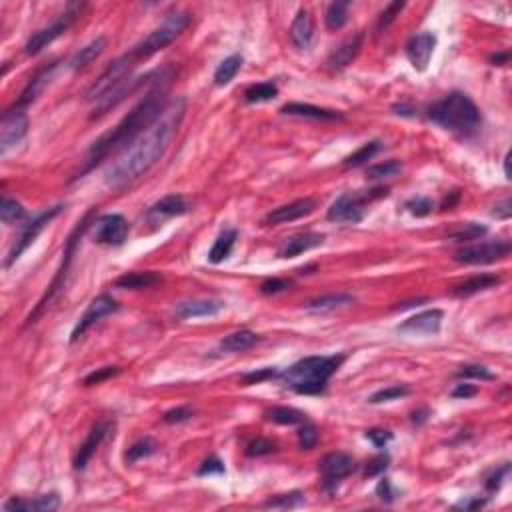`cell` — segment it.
Segmentation results:
<instances>
[{"mask_svg": "<svg viewBox=\"0 0 512 512\" xmlns=\"http://www.w3.org/2000/svg\"><path fill=\"white\" fill-rule=\"evenodd\" d=\"M187 113V100L173 99L166 102L158 118L126 146L118 158L104 173V185L108 188H125L149 173L168 150L178 126Z\"/></svg>", "mask_w": 512, "mask_h": 512, "instance_id": "cell-1", "label": "cell"}, {"mask_svg": "<svg viewBox=\"0 0 512 512\" xmlns=\"http://www.w3.org/2000/svg\"><path fill=\"white\" fill-rule=\"evenodd\" d=\"M173 75H175V66H166L154 90H150L149 94L140 100L137 106L114 126L113 130H108L99 140H94V144L88 150L85 168L76 175V178L90 173L96 164L102 163L114 150L126 149L135 138L140 137L158 118V114L163 113V108L166 106L164 104V92H166V82L173 78Z\"/></svg>", "mask_w": 512, "mask_h": 512, "instance_id": "cell-2", "label": "cell"}, {"mask_svg": "<svg viewBox=\"0 0 512 512\" xmlns=\"http://www.w3.org/2000/svg\"><path fill=\"white\" fill-rule=\"evenodd\" d=\"M344 361H346L344 354L306 356L292 364L285 373H280L278 380L299 394H320V392H325L326 382L330 380V376L337 373Z\"/></svg>", "mask_w": 512, "mask_h": 512, "instance_id": "cell-3", "label": "cell"}, {"mask_svg": "<svg viewBox=\"0 0 512 512\" xmlns=\"http://www.w3.org/2000/svg\"><path fill=\"white\" fill-rule=\"evenodd\" d=\"M428 118L438 126L470 135L480 126V111L473 99L464 92H450L428 108Z\"/></svg>", "mask_w": 512, "mask_h": 512, "instance_id": "cell-4", "label": "cell"}, {"mask_svg": "<svg viewBox=\"0 0 512 512\" xmlns=\"http://www.w3.org/2000/svg\"><path fill=\"white\" fill-rule=\"evenodd\" d=\"M137 54L135 50L126 52L123 56H118L116 61L108 64L102 75L90 85V88L87 90V100L88 102H100L102 99H106L108 94H113L116 88H120L125 85L126 80L130 78V73L132 68L137 66Z\"/></svg>", "mask_w": 512, "mask_h": 512, "instance_id": "cell-5", "label": "cell"}, {"mask_svg": "<svg viewBox=\"0 0 512 512\" xmlns=\"http://www.w3.org/2000/svg\"><path fill=\"white\" fill-rule=\"evenodd\" d=\"M94 214H96V208H90L87 214H85V218L78 223V226L75 228V232L68 237L66 240V246H64V261H63V266H61V270H58V275L54 276V280H52V285L50 288L46 290V294L42 296V300L38 302L37 311L30 314L28 318H26V325H30V323H35L38 318V314L42 313L44 308H46V304H49L50 300L56 296V292L58 290H63L64 288V278L68 275V268H70V263H73V258H75V252H76V246H78V242H80V238L85 237V232H87L90 225L94 223Z\"/></svg>", "mask_w": 512, "mask_h": 512, "instance_id": "cell-6", "label": "cell"}, {"mask_svg": "<svg viewBox=\"0 0 512 512\" xmlns=\"http://www.w3.org/2000/svg\"><path fill=\"white\" fill-rule=\"evenodd\" d=\"M188 25H190V14L188 13L168 14L164 18L163 25L156 26L149 37L132 49L135 54H137V58H149L152 54H156L158 50L166 49L168 44H173L176 38L187 30Z\"/></svg>", "mask_w": 512, "mask_h": 512, "instance_id": "cell-7", "label": "cell"}, {"mask_svg": "<svg viewBox=\"0 0 512 512\" xmlns=\"http://www.w3.org/2000/svg\"><path fill=\"white\" fill-rule=\"evenodd\" d=\"M388 188H375V190H358V192H346L338 196L332 206L328 208V220L332 223H342V225H356L361 223L366 214V202L387 196Z\"/></svg>", "mask_w": 512, "mask_h": 512, "instance_id": "cell-8", "label": "cell"}, {"mask_svg": "<svg viewBox=\"0 0 512 512\" xmlns=\"http://www.w3.org/2000/svg\"><path fill=\"white\" fill-rule=\"evenodd\" d=\"M82 8H85V2H70V4H66V8L61 14V18H56L52 25L44 26L42 30H38V32H35L32 37L28 38V42H26L25 46L26 54L28 56H35V54L46 49L49 44H52L56 38L63 37L64 32L70 28V25L80 16Z\"/></svg>", "mask_w": 512, "mask_h": 512, "instance_id": "cell-9", "label": "cell"}, {"mask_svg": "<svg viewBox=\"0 0 512 512\" xmlns=\"http://www.w3.org/2000/svg\"><path fill=\"white\" fill-rule=\"evenodd\" d=\"M511 254L508 240H485L463 246L454 254V261L461 264H490L502 261Z\"/></svg>", "mask_w": 512, "mask_h": 512, "instance_id": "cell-10", "label": "cell"}, {"mask_svg": "<svg viewBox=\"0 0 512 512\" xmlns=\"http://www.w3.org/2000/svg\"><path fill=\"white\" fill-rule=\"evenodd\" d=\"M63 204H56V206H52V208H49V211H44V213H40L37 216V218H32L30 223H26L25 226H23V230H20V235L16 237V240H14V244H13V249H11V252H8V258H6V263H4V266H11V264L14 263V261H18L20 258V254L25 252L35 240H37V237L44 230V226L49 225L50 220L52 218H56L58 214L63 213Z\"/></svg>", "mask_w": 512, "mask_h": 512, "instance_id": "cell-11", "label": "cell"}, {"mask_svg": "<svg viewBox=\"0 0 512 512\" xmlns=\"http://www.w3.org/2000/svg\"><path fill=\"white\" fill-rule=\"evenodd\" d=\"M354 466H356L354 458L350 454H344V452H330V454L323 456V461L318 463V470L323 475V488L326 492H335L338 482L352 475Z\"/></svg>", "mask_w": 512, "mask_h": 512, "instance_id": "cell-12", "label": "cell"}, {"mask_svg": "<svg viewBox=\"0 0 512 512\" xmlns=\"http://www.w3.org/2000/svg\"><path fill=\"white\" fill-rule=\"evenodd\" d=\"M26 130H28V118H26L23 108L6 111L2 114V123H0V152L6 154L13 146H16L26 137Z\"/></svg>", "mask_w": 512, "mask_h": 512, "instance_id": "cell-13", "label": "cell"}, {"mask_svg": "<svg viewBox=\"0 0 512 512\" xmlns=\"http://www.w3.org/2000/svg\"><path fill=\"white\" fill-rule=\"evenodd\" d=\"M116 311H118V304H116V300H114L113 296H108V294H100V296H96V299L88 304V308L85 311V314L78 318V323H76L75 328H73L70 342L75 344L76 340L82 337L90 326H94L100 318H104V316H108V314L116 313Z\"/></svg>", "mask_w": 512, "mask_h": 512, "instance_id": "cell-14", "label": "cell"}, {"mask_svg": "<svg viewBox=\"0 0 512 512\" xmlns=\"http://www.w3.org/2000/svg\"><path fill=\"white\" fill-rule=\"evenodd\" d=\"M94 240L99 244H108V246H120L128 237V223L123 214H104L94 223Z\"/></svg>", "mask_w": 512, "mask_h": 512, "instance_id": "cell-15", "label": "cell"}, {"mask_svg": "<svg viewBox=\"0 0 512 512\" xmlns=\"http://www.w3.org/2000/svg\"><path fill=\"white\" fill-rule=\"evenodd\" d=\"M440 325H442V311L432 308V311H425V313L406 318L402 325L397 326V332L408 335V337H430L440 330Z\"/></svg>", "mask_w": 512, "mask_h": 512, "instance_id": "cell-16", "label": "cell"}, {"mask_svg": "<svg viewBox=\"0 0 512 512\" xmlns=\"http://www.w3.org/2000/svg\"><path fill=\"white\" fill-rule=\"evenodd\" d=\"M435 49H437V35H432V32H420V35H416L408 40L406 58L411 61L414 70L425 73L428 64H430Z\"/></svg>", "mask_w": 512, "mask_h": 512, "instance_id": "cell-17", "label": "cell"}, {"mask_svg": "<svg viewBox=\"0 0 512 512\" xmlns=\"http://www.w3.org/2000/svg\"><path fill=\"white\" fill-rule=\"evenodd\" d=\"M363 42H364V32H356V35H352V37L346 38L344 42H340L337 49L330 52V56H328V61H326L328 70L338 73V70H342V68H346L349 64H352V61L358 56V52L363 49Z\"/></svg>", "mask_w": 512, "mask_h": 512, "instance_id": "cell-18", "label": "cell"}, {"mask_svg": "<svg viewBox=\"0 0 512 512\" xmlns=\"http://www.w3.org/2000/svg\"><path fill=\"white\" fill-rule=\"evenodd\" d=\"M316 208V200L314 199H299L290 204H285V206H278L275 208L273 213L266 214L264 223L266 225H287V223H292V220H299L302 216H308Z\"/></svg>", "mask_w": 512, "mask_h": 512, "instance_id": "cell-19", "label": "cell"}, {"mask_svg": "<svg viewBox=\"0 0 512 512\" xmlns=\"http://www.w3.org/2000/svg\"><path fill=\"white\" fill-rule=\"evenodd\" d=\"M111 430H113V425H111V423H99V425L94 426V428L88 432L87 440L80 444L78 454H76V458H75L76 470L87 468V464L90 463V458L94 456V452L99 450V447L102 444V440L108 437V432H111Z\"/></svg>", "mask_w": 512, "mask_h": 512, "instance_id": "cell-20", "label": "cell"}, {"mask_svg": "<svg viewBox=\"0 0 512 512\" xmlns=\"http://www.w3.org/2000/svg\"><path fill=\"white\" fill-rule=\"evenodd\" d=\"M56 66H58L56 63L46 64V66H42L37 75L28 80V85H26L25 90H23V94H20L18 102H16V108H25V106H28V104H32V102H35V100H37L38 96L44 92V88L49 87L50 78H52V75H54Z\"/></svg>", "mask_w": 512, "mask_h": 512, "instance_id": "cell-21", "label": "cell"}, {"mask_svg": "<svg viewBox=\"0 0 512 512\" xmlns=\"http://www.w3.org/2000/svg\"><path fill=\"white\" fill-rule=\"evenodd\" d=\"M188 211V204L187 200L182 199L180 194H168V196H164L156 204H152L149 208V220L152 223H163L166 218H173V216H180V214H185Z\"/></svg>", "mask_w": 512, "mask_h": 512, "instance_id": "cell-22", "label": "cell"}, {"mask_svg": "<svg viewBox=\"0 0 512 512\" xmlns=\"http://www.w3.org/2000/svg\"><path fill=\"white\" fill-rule=\"evenodd\" d=\"M225 308V302L220 300H187L176 306V318L188 320V318H200V316H214Z\"/></svg>", "mask_w": 512, "mask_h": 512, "instance_id": "cell-23", "label": "cell"}, {"mask_svg": "<svg viewBox=\"0 0 512 512\" xmlns=\"http://www.w3.org/2000/svg\"><path fill=\"white\" fill-rule=\"evenodd\" d=\"M323 242H325V237L323 235H313V232L290 237L280 244L278 258H294V256H299V254L306 252V250H313L316 246H320Z\"/></svg>", "mask_w": 512, "mask_h": 512, "instance_id": "cell-24", "label": "cell"}, {"mask_svg": "<svg viewBox=\"0 0 512 512\" xmlns=\"http://www.w3.org/2000/svg\"><path fill=\"white\" fill-rule=\"evenodd\" d=\"M280 113L287 116H299V118H311V120H342V114L337 111L320 108L314 104H302V102H288L280 108Z\"/></svg>", "mask_w": 512, "mask_h": 512, "instance_id": "cell-25", "label": "cell"}, {"mask_svg": "<svg viewBox=\"0 0 512 512\" xmlns=\"http://www.w3.org/2000/svg\"><path fill=\"white\" fill-rule=\"evenodd\" d=\"M314 38V20L308 11H300L296 18L290 26V40L292 44L300 50H306L311 46Z\"/></svg>", "mask_w": 512, "mask_h": 512, "instance_id": "cell-26", "label": "cell"}, {"mask_svg": "<svg viewBox=\"0 0 512 512\" xmlns=\"http://www.w3.org/2000/svg\"><path fill=\"white\" fill-rule=\"evenodd\" d=\"M163 280V276L152 270H144V273H126V275L118 276L114 280V287L125 288V290H142V288H150L158 285Z\"/></svg>", "mask_w": 512, "mask_h": 512, "instance_id": "cell-27", "label": "cell"}, {"mask_svg": "<svg viewBox=\"0 0 512 512\" xmlns=\"http://www.w3.org/2000/svg\"><path fill=\"white\" fill-rule=\"evenodd\" d=\"M104 49H106V38L104 37L94 38L92 42H88L85 49L78 50L75 56L68 61V68H70V70H82L85 66H88L90 63H94L100 54L104 52Z\"/></svg>", "mask_w": 512, "mask_h": 512, "instance_id": "cell-28", "label": "cell"}, {"mask_svg": "<svg viewBox=\"0 0 512 512\" xmlns=\"http://www.w3.org/2000/svg\"><path fill=\"white\" fill-rule=\"evenodd\" d=\"M354 304V296H350L346 292H337V294H325L320 299H314L311 302H306V311L308 313H330V311H337V308H344Z\"/></svg>", "mask_w": 512, "mask_h": 512, "instance_id": "cell-29", "label": "cell"}, {"mask_svg": "<svg viewBox=\"0 0 512 512\" xmlns=\"http://www.w3.org/2000/svg\"><path fill=\"white\" fill-rule=\"evenodd\" d=\"M500 285V276L497 275H476L468 280H464L463 285L452 288L454 296H473L476 292H482L488 288H494Z\"/></svg>", "mask_w": 512, "mask_h": 512, "instance_id": "cell-30", "label": "cell"}, {"mask_svg": "<svg viewBox=\"0 0 512 512\" xmlns=\"http://www.w3.org/2000/svg\"><path fill=\"white\" fill-rule=\"evenodd\" d=\"M266 418L270 423H275V425L282 426H296L308 423V416L302 413V411L292 408V406H275V408L266 411Z\"/></svg>", "mask_w": 512, "mask_h": 512, "instance_id": "cell-31", "label": "cell"}, {"mask_svg": "<svg viewBox=\"0 0 512 512\" xmlns=\"http://www.w3.org/2000/svg\"><path fill=\"white\" fill-rule=\"evenodd\" d=\"M238 232L237 230H225L220 237L216 238V242L213 244V249L208 252V261L213 264L223 263L225 258L230 256V252L235 249V242H237Z\"/></svg>", "mask_w": 512, "mask_h": 512, "instance_id": "cell-32", "label": "cell"}, {"mask_svg": "<svg viewBox=\"0 0 512 512\" xmlns=\"http://www.w3.org/2000/svg\"><path fill=\"white\" fill-rule=\"evenodd\" d=\"M258 342V337L252 330H238L232 332L220 342V349L226 352H244V350L252 349Z\"/></svg>", "mask_w": 512, "mask_h": 512, "instance_id": "cell-33", "label": "cell"}, {"mask_svg": "<svg viewBox=\"0 0 512 512\" xmlns=\"http://www.w3.org/2000/svg\"><path fill=\"white\" fill-rule=\"evenodd\" d=\"M240 66H242V56L240 54H232V56L225 58L223 63L218 64V68L214 70V85L216 87H226L238 75Z\"/></svg>", "mask_w": 512, "mask_h": 512, "instance_id": "cell-34", "label": "cell"}, {"mask_svg": "<svg viewBox=\"0 0 512 512\" xmlns=\"http://www.w3.org/2000/svg\"><path fill=\"white\" fill-rule=\"evenodd\" d=\"M350 2H332L325 14V23L328 30H340L349 20Z\"/></svg>", "mask_w": 512, "mask_h": 512, "instance_id": "cell-35", "label": "cell"}, {"mask_svg": "<svg viewBox=\"0 0 512 512\" xmlns=\"http://www.w3.org/2000/svg\"><path fill=\"white\" fill-rule=\"evenodd\" d=\"M278 94V87L275 82H258V85H252L244 90V100L254 104V102H268V100L276 99Z\"/></svg>", "mask_w": 512, "mask_h": 512, "instance_id": "cell-36", "label": "cell"}, {"mask_svg": "<svg viewBox=\"0 0 512 512\" xmlns=\"http://www.w3.org/2000/svg\"><path fill=\"white\" fill-rule=\"evenodd\" d=\"M380 149H382V144H380L378 140H370V142L363 144L361 149L356 150V152H352L350 156H346V158H344V163H342V166H344V168H354V166H361V164H364L366 161H370V158H373V156H375L376 152H378Z\"/></svg>", "mask_w": 512, "mask_h": 512, "instance_id": "cell-37", "label": "cell"}, {"mask_svg": "<svg viewBox=\"0 0 512 512\" xmlns=\"http://www.w3.org/2000/svg\"><path fill=\"white\" fill-rule=\"evenodd\" d=\"M25 216H26V213L20 202L8 199V196H4V199H2V202H0V220H2L4 225H14V223H20Z\"/></svg>", "mask_w": 512, "mask_h": 512, "instance_id": "cell-38", "label": "cell"}, {"mask_svg": "<svg viewBox=\"0 0 512 512\" xmlns=\"http://www.w3.org/2000/svg\"><path fill=\"white\" fill-rule=\"evenodd\" d=\"M482 235H487V226L476 225V223H466V225H458L452 232H450V238L454 242H470V240H476L480 238Z\"/></svg>", "mask_w": 512, "mask_h": 512, "instance_id": "cell-39", "label": "cell"}, {"mask_svg": "<svg viewBox=\"0 0 512 512\" xmlns=\"http://www.w3.org/2000/svg\"><path fill=\"white\" fill-rule=\"evenodd\" d=\"M154 449H156V444H154L150 438H140V440H137L130 449L126 450L125 454L126 464H135L138 463V461H142V458H146V456H150V454L154 452Z\"/></svg>", "mask_w": 512, "mask_h": 512, "instance_id": "cell-40", "label": "cell"}, {"mask_svg": "<svg viewBox=\"0 0 512 512\" xmlns=\"http://www.w3.org/2000/svg\"><path fill=\"white\" fill-rule=\"evenodd\" d=\"M402 170V164L399 161H387V163L375 164L370 168H366V178L368 180H385V178H392Z\"/></svg>", "mask_w": 512, "mask_h": 512, "instance_id": "cell-41", "label": "cell"}, {"mask_svg": "<svg viewBox=\"0 0 512 512\" xmlns=\"http://www.w3.org/2000/svg\"><path fill=\"white\" fill-rule=\"evenodd\" d=\"M304 502L302 492H288V494H278L275 499L266 500L264 502V508H280V511H287V508H296Z\"/></svg>", "mask_w": 512, "mask_h": 512, "instance_id": "cell-42", "label": "cell"}, {"mask_svg": "<svg viewBox=\"0 0 512 512\" xmlns=\"http://www.w3.org/2000/svg\"><path fill=\"white\" fill-rule=\"evenodd\" d=\"M411 394V388L404 387V385H394V387H388V388H382V390H378L375 392L368 402L370 404H380V402H390V400H399L402 397H408Z\"/></svg>", "mask_w": 512, "mask_h": 512, "instance_id": "cell-43", "label": "cell"}, {"mask_svg": "<svg viewBox=\"0 0 512 512\" xmlns=\"http://www.w3.org/2000/svg\"><path fill=\"white\" fill-rule=\"evenodd\" d=\"M406 4L402 2V0H397V2H390L387 8L380 13L378 16V23H376V32H382V30H387L388 26L392 25L394 20H397V16H400L402 13V8H404Z\"/></svg>", "mask_w": 512, "mask_h": 512, "instance_id": "cell-44", "label": "cell"}, {"mask_svg": "<svg viewBox=\"0 0 512 512\" xmlns=\"http://www.w3.org/2000/svg\"><path fill=\"white\" fill-rule=\"evenodd\" d=\"M61 506V497L56 492H50V494H42L37 500H28V512H52Z\"/></svg>", "mask_w": 512, "mask_h": 512, "instance_id": "cell-45", "label": "cell"}, {"mask_svg": "<svg viewBox=\"0 0 512 512\" xmlns=\"http://www.w3.org/2000/svg\"><path fill=\"white\" fill-rule=\"evenodd\" d=\"M316 442H318V430H316V426L304 423L299 430V447L302 450H311L316 447Z\"/></svg>", "mask_w": 512, "mask_h": 512, "instance_id": "cell-46", "label": "cell"}, {"mask_svg": "<svg viewBox=\"0 0 512 512\" xmlns=\"http://www.w3.org/2000/svg\"><path fill=\"white\" fill-rule=\"evenodd\" d=\"M456 376L458 378H476V380H494V375L480 364H466L456 373Z\"/></svg>", "mask_w": 512, "mask_h": 512, "instance_id": "cell-47", "label": "cell"}, {"mask_svg": "<svg viewBox=\"0 0 512 512\" xmlns=\"http://www.w3.org/2000/svg\"><path fill=\"white\" fill-rule=\"evenodd\" d=\"M116 375H120V368H118V366H104V368H99V370L90 373V375L82 380V385H85V387L100 385V382H104V380H108V378H113V376Z\"/></svg>", "mask_w": 512, "mask_h": 512, "instance_id": "cell-48", "label": "cell"}, {"mask_svg": "<svg viewBox=\"0 0 512 512\" xmlns=\"http://www.w3.org/2000/svg\"><path fill=\"white\" fill-rule=\"evenodd\" d=\"M404 208H406L411 214H414V216L420 218V216H426V214L432 213V200L425 199V196H416V199L406 200Z\"/></svg>", "mask_w": 512, "mask_h": 512, "instance_id": "cell-49", "label": "cell"}, {"mask_svg": "<svg viewBox=\"0 0 512 512\" xmlns=\"http://www.w3.org/2000/svg\"><path fill=\"white\" fill-rule=\"evenodd\" d=\"M276 450L275 442H270L268 438H254L246 447V454L249 456H266V454H273Z\"/></svg>", "mask_w": 512, "mask_h": 512, "instance_id": "cell-50", "label": "cell"}, {"mask_svg": "<svg viewBox=\"0 0 512 512\" xmlns=\"http://www.w3.org/2000/svg\"><path fill=\"white\" fill-rule=\"evenodd\" d=\"M388 463H390V456H388V454H378V456H375L370 463L366 464V468H364V476H366V478H375V476H380L388 468Z\"/></svg>", "mask_w": 512, "mask_h": 512, "instance_id": "cell-51", "label": "cell"}, {"mask_svg": "<svg viewBox=\"0 0 512 512\" xmlns=\"http://www.w3.org/2000/svg\"><path fill=\"white\" fill-rule=\"evenodd\" d=\"M278 375L280 373L276 368H261V370H254V373L242 376V382L244 385H258V382L270 380V378H278Z\"/></svg>", "mask_w": 512, "mask_h": 512, "instance_id": "cell-52", "label": "cell"}, {"mask_svg": "<svg viewBox=\"0 0 512 512\" xmlns=\"http://www.w3.org/2000/svg\"><path fill=\"white\" fill-rule=\"evenodd\" d=\"M364 437H366V440H370L376 449H385L388 442L392 440V432L390 430H382V428H370V430H366Z\"/></svg>", "mask_w": 512, "mask_h": 512, "instance_id": "cell-53", "label": "cell"}, {"mask_svg": "<svg viewBox=\"0 0 512 512\" xmlns=\"http://www.w3.org/2000/svg\"><path fill=\"white\" fill-rule=\"evenodd\" d=\"M192 416V408L190 406H178V408H173L168 413H164L163 420L166 425H178V423H185Z\"/></svg>", "mask_w": 512, "mask_h": 512, "instance_id": "cell-54", "label": "cell"}, {"mask_svg": "<svg viewBox=\"0 0 512 512\" xmlns=\"http://www.w3.org/2000/svg\"><path fill=\"white\" fill-rule=\"evenodd\" d=\"M288 287H290L288 280H282V278H268V280H264L263 285H261V292H263L264 296H270V294H278V292L287 290Z\"/></svg>", "mask_w": 512, "mask_h": 512, "instance_id": "cell-55", "label": "cell"}, {"mask_svg": "<svg viewBox=\"0 0 512 512\" xmlns=\"http://www.w3.org/2000/svg\"><path fill=\"white\" fill-rule=\"evenodd\" d=\"M508 473H511V466L508 464H504L502 468H499V470H494L492 475L488 476L487 478V490L488 492H497L500 487H502V480L508 476Z\"/></svg>", "mask_w": 512, "mask_h": 512, "instance_id": "cell-56", "label": "cell"}, {"mask_svg": "<svg viewBox=\"0 0 512 512\" xmlns=\"http://www.w3.org/2000/svg\"><path fill=\"white\" fill-rule=\"evenodd\" d=\"M376 497L382 500V502H394V499H397V490L392 488L390 478L385 476V478L378 482V487H376Z\"/></svg>", "mask_w": 512, "mask_h": 512, "instance_id": "cell-57", "label": "cell"}, {"mask_svg": "<svg viewBox=\"0 0 512 512\" xmlns=\"http://www.w3.org/2000/svg\"><path fill=\"white\" fill-rule=\"evenodd\" d=\"M225 473V464L220 463L216 456L213 458H208V461H204L202 466L199 468V476H206V475H223Z\"/></svg>", "mask_w": 512, "mask_h": 512, "instance_id": "cell-58", "label": "cell"}, {"mask_svg": "<svg viewBox=\"0 0 512 512\" xmlns=\"http://www.w3.org/2000/svg\"><path fill=\"white\" fill-rule=\"evenodd\" d=\"M492 216H497L500 220H508L512 216V202L508 199H504L502 202H499L492 211Z\"/></svg>", "mask_w": 512, "mask_h": 512, "instance_id": "cell-59", "label": "cell"}, {"mask_svg": "<svg viewBox=\"0 0 512 512\" xmlns=\"http://www.w3.org/2000/svg\"><path fill=\"white\" fill-rule=\"evenodd\" d=\"M487 504V499H478V497H473V499L463 500L456 504V508H464V511H478Z\"/></svg>", "mask_w": 512, "mask_h": 512, "instance_id": "cell-60", "label": "cell"}, {"mask_svg": "<svg viewBox=\"0 0 512 512\" xmlns=\"http://www.w3.org/2000/svg\"><path fill=\"white\" fill-rule=\"evenodd\" d=\"M476 394V388L473 385H458V387L452 390V397L454 399H473Z\"/></svg>", "mask_w": 512, "mask_h": 512, "instance_id": "cell-61", "label": "cell"}, {"mask_svg": "<svg viewBox=\"0 0 512 512\" xmlns=\"http://www.w3.org/2000/svg\"><path fill=\"white\" fill-rule=\"evenodd\" d=\"M511 61V52L506 50V52H499V54H492L490 56V63L494 64V66H502V64H508Z\"/></svg>", "mask_w": 512, "mask_h": 512, "instance_id": "cell-62", "label": "cell"}, {"mask_svg": "<svg viewBox=\"0 0 512 512\" xmlns=\"http://www.w3.org/2000/svg\"><path fill=\"white\" fill-rule=\"evenodd\" d=\"M504 176H506V180H511V152L504 156Z\"/></svg>", "mask_w": 512, "mask_h": 512, "instance_id": "cell-63", "label": "cell"}]
</instances>
